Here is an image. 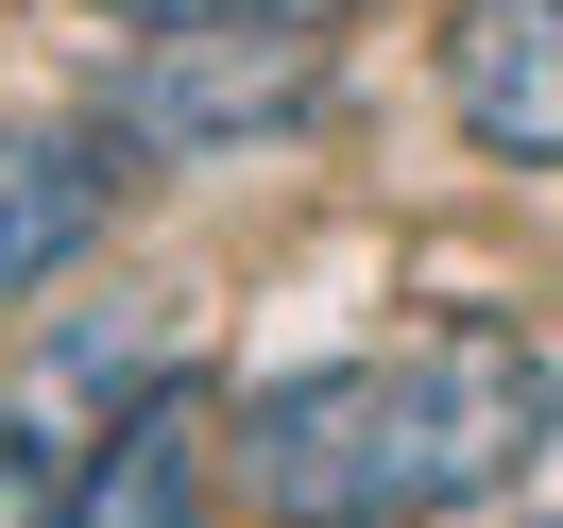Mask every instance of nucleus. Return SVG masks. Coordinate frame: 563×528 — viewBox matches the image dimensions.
<instances>
[{"mask_svg": "<svg viewBox=\"0 0 563 528\" xmlns=\"http://www.w3.org/2000/svg\"><path fill=\"white\" fill-rule=\"evenodd\" d=\"M563 358L529 324H410V341L256 375L222 409V478L256 528H444L547 460Z\"/></svg>", "mask_w": 563, "mask_h": 528, "instance_id": "f257e3e1", "label": "nucleus"}, {"mask_svg": "<svg viewBox=\"0 0 563 528\" xmlns=\"http://www.w3.org/2000/svg\"><path fill=\"white\" fill-rule=\"evenodd\" d=\"M308 86H324V35H274V18H188V35H137V52H120L103 137H120V154H240V137H274Z\"/></svg>", "mask_w": 563, "mask_h": 528, "instance_id": "f03ea898", "label": "nucleus"}, {"mask_svg": "<svg viewBox=\"0 0 563 528\" xmlns=\"http://www.w3.org/2000/svg\"><path fill=\"white\" fill-rule=\"evenodd\" d=\"M103 222H120V137L103 120H0V307L86 273Z\"/></svg>", "mask_w": 563, "mask_h": 528, "instance_id": "7ed1b4c3", "label": "nucleus"}, {"mask_svg": "<svg viewBox=\"0 0 563 528\" xmlns=\"http://www.w3.org/2000/svg\"><path fill=\"white\" fill-rule=\"evenodd\" d=\"M444 103H461V137H478V154L563 171V0H461Z\"/></svg>", "mask_w": 563, "mask_h": 528, "instance_id": "20e7f679", "label": "nucleus"}, {"mask_svg": "<svg viewBox=\"0 0 563 528\" xmlns=\"http://www.w3.org/2000/svg\"><path fill=\"white\" fill-rule=\"evenodd\" d=\"M52 528H206V426H188L172 375H154L69 478H52Z\"/></svg>", "mask_w": 563, "mask_h": 528, "instance_id": "39448f33", "label": "nucleus"}, {"mask_svg": "<svg viewBox=\"0 0 563 528\" xmlns=\"http://www.w3.org/2000/svg\"><path fill=\"white\" fill-rule=\"evenodd\" d=\"M86 18H120V35H188V18H274V35H324L342 0H86Z\"/></svg>", "mask_w": 563, "mask_h": 528, "instance_id": "423d86ee", "label": "nucleus"}, {"mask_svg": "<svg viewBox=\"0 0 563 528\" xmlns=\"http://www.w3.org/2000/svg\"><path fill=\"white\" fill-rule=\"evenodd\" d=\"M0 528H52V460H35L18 409H0Z\"/></svg>", "mask_w": 563, "mask_h": 528, "instance_id": "0eeeda50", "label": "nucleus"}, {"mask_svg": "<svg viewBox=\"0 0 563 528\" xmlns=\"http://www.w3.org/2000/svg\"><path fill=\"white\" fill-rule=\"evenodd\" d=\"M444 528H461V512H444Z\"/></svg>", "mask_w": 563, "mask_h": 528, "instance_id": "6e6552de", "label": "nucleus"}]
</instances>
